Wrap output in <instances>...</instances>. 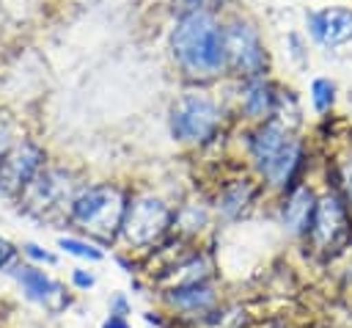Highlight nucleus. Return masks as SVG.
I'll return each mask as SVG.
<instances>
[{
    "label": "nucleus",
    "mask_w": 352,
    "mask_h": 328,
    "mask_svg": "<svg viewBox=\"0 0 352 328\" xmlns=\"http://www.w3.org/2000/svg\"><path fill=\"white\" fill-rule=\"evenodd\" d=\"M173 63L192 83H209L226 74L223 22L212 8L182 11L168 39Z\"/></svg>",
    "instance_id": "nucleus-1"
},
{
    "label": "nucleus",
    "mask_w": 352,
    "mask_h": 328,
    "mask_svg": "<svg viewBox=\"0 0 352 328\" xmlns=\"http://www.w3.org/2000/svg\"><path fill=\"white\" fill-rule=\"evenodd\" d=\"M248 154L264 185L275 190L294 187V179L302 168V143L283 121L270 119L256 124L248 132Z\"/></svg>",
    "instance_id": "nucleus-2"
},
{
    "label": "nucleus",
    "mask_w": 352,
    "mask_h": 328,
    "mask_svg": "<svg viewBox=\"0 0 352 328\" xmlns=\"http://www.w3.org/2000/svg\"><path fill=\"white\" fill-rule=\"evenodd\" d=\"M126 204H129V196L121 187L102 182V185H88L77 190L69 204V215L91 237L110 243L116 234H121Z\"/></svg>",
    "instance_id": "nucleus-3"
},
{
    "label": "nucleus",
    "mask_w": 352,
    "mask_h": 328,
    "mask_svg": "<svg viewBox=\"0 0 352 328\" xmlns=\"http://www.w3.org/2000/svg\"><path fill=\"white\" fill-rule=\"evenodd\" d=\"M223 119H226V110L220 107L214 96L190 91V94H182L170 105L168 127H170L173 141L187 143V146H206L220 135Z\"/></svg>",
    "instance_id": "nucleus-4"
},
{
    "label": "nucleus",
    "mask_w": 352,
    "mask_h": 328,
    "mask_svg": "<svg viewBox=\"0 0 352 328\" xmlns=\"http://www.w3.org/2000/svg\"><path fill=\"white\" fill-rule=\"evenodd\" d=\"M223 47H226V72L234 74L239 83L267 77L270 55L258 28L250 19L234 17L223 22Z\"/></svg>",
    "instance_id": "nucleus-5"
},
{
    "label": "nucleus",
    "mask_w": 352,
    "mask_h": 328,
    "mask_svg": "<svg viewBox=\"0 0 352 328\" xmlns=\"http://www.w3.org/2000/svg\"><path fill=\"white\" fill-rule=\"evenodd\" d=\"M173 226V209L151 193L132 196L126 204V215L121 223V234L135 248H148L165 237V232Z\"/></svg>",
    "instance_id": "nucleus-6"
},
{
    "label": "nucleus",
    "mask_w": 352,
    "mask_h": 328,
    "mask_svg": "<svg viewBox=\"0 0 352 328\" xmlns=\"http://www.w3.org/2000/svg\"><path fill=\"white\" fill-rule=\"evenodd\" d=\"M44 168V152L33 141H16L0 163V193L22 196L33 176Z\"/></svg>",
    "instance_id": "nucleus-7"
},
{
    "label": "nucleus",
    "mask_w": 352,
    "mask_h": 328,
    "mask_svg": "<svg viewBox=\"0 0 352 328\" xmlns=\"http://www.w3.org/2000/svg\"><path fill=\"white\" fill-rule=\"evenodd\" d=\"M349 234V212L338 193H327L316 201V212L311 221V243L322 251L338 248Z\"/></svg>",
    "instance_id": "nucleus-8"
},
{
    "label": "nucleus",
    "mask_w": 352,
    "mask_h": 328,
    "mask_svg": "<svg viewBox=\"0 0 352 328\" xmlns=\"http://www.w3.org/2000/svg\"><path fill=\"white\" fill-rule=\"evenodd\" d=\"M19 198L25 204V209H30L36 215L50 212V209H55V207H60L66 201L72 204V198H74L72 179H69V174L63 168H41L33 176V182L22 190Z\"/></svg>",
    "instance_id": "nucleus-9"
},
{
    "label": "nucleus",
    "mask_w": 352,
    "mask_h": 328,
    "mask_svg": "<svg viewBox=\"0 0 352 328\" xmlns=\"http://www.w3.org/2000/svg\"><path fill=\"white\" fill-rule=\"evenodd\" d=\"M280 102H283L280 88L270 77L245 80L239 85V113L253 124L280 119Z\"/></svg>",
    "instance_id": "nucleus-10"
},
{
    "label": "nucleus",
    "mask_w": 352,
    "mask_h": 328,
    "mask_svg": "<svg viewBox=\"0 0 352 328\" xmlns=\"http://www.w3.org/2000/svg\"><path fill=\"white\" fill-rule=\"evenodd\" d=\"M308 33L322 47H341L352 39V8H319L305 17Z\"/></svg>",
    "instance_id": "nucleus-11"
},
{
    "label": "nucleus",
    "mask_w": 352,
    "mask_h": 328,
    "mask_svg": "<svg viewBox=\"0 0 352 328\" xmlns=\"http://www.w3.org/2000/svg\"><path fill=\"white\" fill-rule=\"evenodd\" d=\"M316 201L319 198L308 185H294L289 190V196L283 198V209H280V218H283V226L289 234H308L311 232Z\"/></svg>",
    "instance_id": "nucleus-12"
},
{
    "label": "nucleus",
    "mask_w": 352,
    "mask_h": 328,
    "mask_svg": "<svg viewBox=\"0 0 352 328\" xmlns=\"http://www.w3.org/2000/svg\"><path fill=\"white\" fill-rule=\"evenodd\" d=\"M16 281H19L22 292H25L30 300H36V303H44L47 309H60V306H63V300H66V295H63V287H60L55 278H50L44 270L33 267V265H25V267H19V273H16Z\"/></svg>",
    "instance_id": "nucleus-13"
},
{
    "label": "nucleus",
    "mask_w": 352,
    "mask_h": 328,
    "mask_svg": "<svg viewBox=\"0 0 352 328\" xmlns=\"http://www.w3.org/2000/svg\"><path fill=\"white\" fill-rule=\"evenodd\" d=\"M256 198V182L253 179H231L217 196V209L226 218H239Z\"/></svg>",
    "instance_id": "nucleus-14"
},
{
    "label": "nucleus",
    "mask_w": 352,
    "mask_h": 328,
    "mask_svg": "<svg viewBox=\"0 0 352 328\" xmlns=\"http://www.w3.org/2000/svg\"><path fill=\"white\" fill-rule=\"evenodd\" d=\"M170 303L184 309V311H206L214 303V292L206 284H187V287H173L170 289Z\"/></svg>",
    "instance_id": "nucleus-15"
},
{
    "label": "nucleus",
    "mask_w": 352,
    "mask_h": 328,
    "mask_svg": "<svg viewBox=\"0 0 352 328\" xmlns=\"http://www.w3.org/2000/svg\"><path fill=\"white\" fill-rule=\"evenodd\" d=\"M336 102V83L327 77H316L311 83V105L316 113H327Z\"/></svg>",
    "instance_id": "nucleus-16"
},
{
    "label": "nucleus",
    "mask_w": 352,
    "mask_h": 328,
    "mask_svg": "<svg viewBox=\"0 0 352 328\" xmlns=\"http://www.w3.org/2000/svg\"><path fill=\"white\" fill-rule=\"evenodd\" d=\"M336 179H338V196L346 207V212L352 215V152L349 154H341L338 163H336Z\"/></svg>",
    "instance_id": "nucleus-17"
},
{
    "label": "nucleus",
    "mask_w": 352,
    "mask_h": 328,
    "mask_svg": "<svg viewBox=\"0 0 352 328\" xmlns=\"http://www.w3.org/2000/svg\"><path fill=\"white\" fill-rule=\"evenodd\" d=\"M58 245H60L66 254L77 256V259H88V262H99V259H102V251H99L96 245H91V243H85V240H77V237H60Z\"/></svg>",
    "instance_id": "nucleus-18"
},
{
    "label": "nucleus",
    "mask_w": 352,
    "mask_h": 328,
    "mask_svg": "<svg viewBox=\"0 0 352 328\" xmlns=\"http://www.w3.org/2000/svg\"><path fill=\"white\" fill-rule=\"evenodd\" d=\"M22 248H25V254H28L30 259H38V262H47V265H55V262H58V256H55V254H50V251H44V248H38L36 243H25Z\"/></svg>",
    "instance_id": "nucleus-19"
},
{
    "label": "nucleus",
    "mask_w": 352,
    "mask_h": 328,
    "mask_svg": "<svg viewBox=\"0 0 352 328\" xmlns=\"http://www.w3.org/2000/svg\"><path fill=\"white\" fill-rule=\"evenodd\" d=\"M14 256H16V248H14L6 237H0V270L8 267V265L14 262Z\"/></svg>",
    "instance_id": "nucleus-20"
},
{
    "label": "nucleus",
    "mask_w": 352,
    "mask_h": 328,
    "mask_svg": "<svg viewBox=\"0 0 352 328\" xmlns=\"http://www.w3.org/2000/svg\"><path fill=\"white\" fill-rule=\"evenodd\" d=\"M170 3H176L182 14V11H195V8H212L214 0H170Z\"/></svg>",
    "instance_id": "nucleus-21"
},
{
    "label": "nucleus",
    "mask_w": 352,
    "mask_h": 328,
    "mask_svg": "<svg viewBox=\"0 0 352 328\" xmlns=\"http://www.w3.org/2000/svg\"><path fill=\"white\" fill-rule=\"evenodd\" d=\"M72 281H74L80 289H88V287L94 284V276L85 273V270H80V267H74V270H72Z\"/></svg>",
    "instance_id": "nucleus-22"
},
{
    "label": "nucleus",
    "mask_w": 352,
    "mask_h": 328,
    "mask_svg": "<svg viewBox=\"0 0 352 328\" xmlns=\"http://www.w3.org/2000/svg\"><path fill=\"white\" fill-rule=\"evenodd\" d=\"M102 328H132V325H129V320H126L124 314H118V311H110V317L102 322Z\"/></svg>",
    "instance_id": "nucleus-23"
},
{
    "label": "nucleus",
    "mask_w": 352,
    "mask_h": 328,
    "mask_svg": "<svg viewBox=\"0 0 352 328\" xmlns=\"http://www.w3.org/2000/svg\"><path fill=\"white\" fill-rule=\"evenodd\" d=\"M14 146V138H11V132L6 130V127H0V163H3V157L8 154V149Z\"/></svg>",
    "instance_id": "nucleus-24"
}]
</instances>
